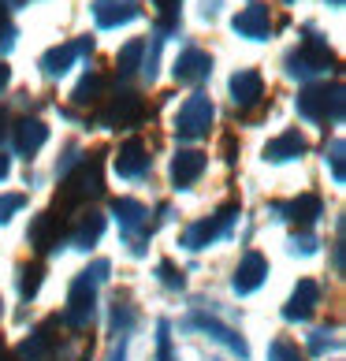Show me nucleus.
<instances>
[{"instance_id": "obj_17", "label": "nucleus", "mask_w": 346, "mask_h": 361, "mask_svg": "<svg viewBox=\"0 0 346 361\" xmlns=\"http://www.w3.org/2000/svg\"><path fill=\"white\" fill-rule=\"evenodd\" d=\"M101 231H104V216H101V212H82V220H78L75 231H71V246L89 250L101 238Z\"/></svg>"}, {"instance_id": "obj_19", "label": "nucleus", "mask_w": 346, "mask_h": 361, "mask_svg": "<svg viewBox=\"0 0 346 361\" xmlns=\"http://www.w3.org/2000/svg\"><path fill=\"white\" fill-rule=\"evenodd\" d=\"M302 153H305V138L298 135V130L279 135L276 142H268V149H264V157H268V160H290V157H302Z\"/></svg>"}, {"instance_id": "obj_5", "label": "nucleus", "mask_w": 346, "mask_h": 361, "mask_svg": "<svg viewBox=\"0 0 346 361\" xmlns=\"http://www.w3.org/2000/svg\"><path fill=\"white\" fill-rule=\"evenodd\" d=\"M209 123H212V104H209V97H202V93H194V97L179 109V116H175L179 138H197V135H205Z\"/></svg>"}, {"instance_id": "obj_32", "label": "nucleus", "mask_w": 346, "mask_h": 361, "mask_svg": "<svg viewBox=\"0 0 346 361\" xmlns=\"http://www.w3.org/2000/svg\"><path fill=\"white\" fill-rule=\"evenodd\" d=\"M298 250H302V253H313V250H316V238H313V235L295 238V253H298Z\"/></svg>"}, {"instance_id": "obj_10", "label": "nucleus", "mask_w": 346, "mask_h": 361, "mask_svg": "<svg viewBox=\"0 0 346 361\" xmlns=\"http://www.w3.org/2000/svg\"><path fill=\"white\" fill-rule=\"evenodd\" d=\"M93 16H97L101 26H119V23H130L138 16V4L135 0H97Z\"/></svg>"}, {"instance_id": "obj_35", "label": "nucleus", "mask_w": 346, "mask_h": 361, "mask_svg": "<svg viewBox=\"0 0 346 361\" xmlns=\"http://www.w3.org/2000/svg\"><path fill=\"white\" fill-rule=\"evenodd\" d=\"M8 168H11V164H8V157H0V179H8Z\"/></svg>"}, {"instance_id": "obj_12", "label": "nucleus", "mask_w": 346, "mask_h": 361, "mask_svg": "<svg viewBox=\"0 0 346 361\" xmlns=\"http://www.w3.org/2000/svg\"><path fill=\"white\" fill-rule=\"evenodd\" d=\"M268 26H272L268 8H261V4H249L246 11H238V16H235V30L242 37H264V34H268Z\"/></svg>"}, {"instance_id": "obj_16", "label": "nucleus", "mask_w": 346, "mask_h": 361, "mask_svg": "<svg viewBox=\"0 0 346 361\" xmlns=\"http://www.w3.org/2000/svg\"><path fill=\"white\" fill-rule=\"evenodd\" d=\"M45 138H49V130H45L42 119H23L16 127V149L19 153H37L45 145Z\"/></svg>"}, {"instance_id": "obj_15", "label": "nucleus", "mask_w": 346, "mask_h": 361, "mask_svg": "<svg viewBox=\"0 0 346 361\" xmlns=\"http://www.w3.org/2000/svg\"><path fill=\"white\" fill-rule=\"evenodd\" d=\"M30 243H34L37 250L60 246V216H56V212H42V216L34 220V227H30Z\"/></svg>"}, {"instance_id": "obj_34", "label": "nucleus", "mask_w": 346, "mask_h": 361, "mask_svg": "<svg viewBox=\"0 0 346 361\" xmlns=\"http://www.w3.org/2000/svg\"><path fill=\"white\" fill-rule=\"evenodd\" d=\"M112 361H127V346H123V343L116 346V354H112Z\"/></svg>"}, {"instance_id": "obj_14", "label": "nucleus", "mask_w": 346, "mask_h": 361, "mask_svg": "<svg viewBox=\"0 0 346 361\" xmlns=\"http://www.w3.org/2000/svg\"><path fill=\"white\" fill-rule=\"evenodd\" d=\"M231 93H235V104H242V109L257 104L261 93H264L261 75H257V71H238V75L231 78Z\"/></svg>"}, {"instance_id": "obj_2", "label": "nucleus", "mask_w": 346, "mask_h": 361, "mask_svg": "<svg viewBox=\"0 0 346 361\" xmlns=\"http://www.w3.org/2000/svg\"><path fill=\"white\" fill-rule=\"evenodd\" d=\"M101 186H104V183H101V160H97V157L82 160L75 176L63 179L60 202H63V209H68V205H82V202H89V197L101 194Z\"/></svg>"}, {"instance_id": "obj_13", "label": "nucleus", "mask_w": 346, "mask_h": 361, "mask_svg": "<svg viewBox=\"0 0 346 361\" xmlns=\"http://www.w3.org/2000/svg\"><path fill=\"white\" fill-rule=\"evenodd\" d=\"M202 171H205V153L186 149V153H179L175 160H171V183L175 186H190Z\"/></svg>"}, {"instance_id": "obj_6", "label": "nucleus", "mask_w": 346, "mask_h": 361, "mask_svg": "<svg viewBox=\"0 0 346 361\" xmlns=\"http://www.w3.org/2000/svg\"><path fill=\"white\" fill-rule=\"evenodd\" d=\"M264 276H268V261L261 257V253H246L242 261H238L235 269V290L238 294H249L264 283Z\"/></svg>"}, {"instance_id": "obj_21", "label": "nucleus", "mask_w": 346, "mask_h": 361, "mask_svg": "<svg viewBox=\"0 0 346 361\" xmlns=\"http://www.w3.org/2000/svg\"><path fill=\"white\" fill-rule=\"evenodd\" d=\"M116 216H119V224H123L127 238H135V231L145 224V205L135 202V197H119V202H116Z\"/></svg>"}, {"instance_id": "obj_26", "label": "nucleus", "mask_w": 346, "mask_h": 361, "mask_svg": "<svg viewBox=\"0 0 346 361\" xmlns=\"http://www.w3.org/2000/svg\"><path fill=\"white\" fill-rule=\"evenodd\" d=\"M37 283H42V269H37V264H26V269H23V279H19L23 298H30V294H37Z\"/></svg>"}, {"instance_id": "obj_8", "label": "nucleus", "mask_w": 346, "mask_h": 361, "mask_svg": "<svg viewBox=\"0 0 346 361\" xmlns=\"http://www.w3.org/2000/svg\"><path fill=\"white\" fill-rule=\"evenodd\" d=\"M316 302H321V287H316L313 279H302L298 290H295V298L287 302L283 317H287V320H305V317H313Z\"/></svg>"}, {"instance_id": "obj_37", "label": "nucleus", "mask_w": 346, "mask_h": 361, "mask_svg": "<svg viewBox=\"0 0 346 361\" xmlns=\"http://www.w3.org/2000/svg\"><path fill=\"white\" fill-rule=\"evenodd\" d=\"M0 361H11V357H8V346H4V343H0Z\"/></svg>"}, {"instance_id": "obj_24", "label": "nucleus", "mask_w": 346, "mask_h": 361, "mask_svg": "<svg viewBox=\"0 0 346 361\" xmlns=\"http://www.w3.org/2000/svg\"><path fill=\"white\" fill-rule=\"evenodd\" d=\"M101 86H104V78H101V75H86L82 82H78V90H75V101H78V104H89V101H97Z\"/></svg>"}, {"instance_id": "obj_20", "label": "nucleus", "mask_w": 346, "mask_h": 361, "mask_svg": "<svg viewBox=\"0 0 346 361\" xmlns=\"http://www.w3.org/2000/svg\"><path fill=\"white\" fill-rule=\"evenodd\" d=\"M86 49H93V42H89V37H86V42H78V45L52 49V52H49V56H45L42 63H45V71H49V75H63V71L71 68V60L78 56V52H86Z\"/></svg>"}, {"instance_id": "obj_3", "label": "nucleus", "mask_w": 346, "mask_h": 361, "mask_svg": "<svg viewBox=\"0 0 346 361\" xmlns=\"http://www.w3.org/2000/svg\"><path fill=\"white\" fill-rule=\"evenodd\" d=\"M235 216H238V205H223L216 216L190 224V227H186V235H183V246H186V250H205L209 243H216L220 235H228V231H231Z\"/></svg>"}, {"instance_id": "obj_11", "label": "nucleus", "mask_w": 346, "mask_h": 361, "mask_svg": "<svg viewBox=\"0 0 346 361\" xmlns=\"http://www.w3.org/2000/svg\"><path fill=\"white\" fill-rule=\"evenodd\" d=\"M194 324H197V328H205L209 336H212V339H220L223 346H231V350H235L238 357H246V354H249V346H246V339L238 336L235 328H228V324H220L216 317H194Z\"/></svg>"}, {"instance_id": "obj_33", "label": "nucleus", "mask_w": 346, "mask_h": 361, "mask_svg": "<svg viewBox=\"0 0 346 361\" xmlns=\"http://www.w3.org/2000/svg\"><path fill=\"white\" fill-rule=\"evenodd\" d=\"M0 34H4V42H11V23H8L4 11H0Z\"/></svg>"}, {"instance_id": "obj_39", "label": "nucleus", "mask_w": 346, "mask_h": 361, "mask_svg": "<svg viewBox=\"0 0 346 361\" xmlns=\"http://www.w3.org/2000/svg\"><path fill=\"white\" fill-rule=\"evenodd\" d=\"M0 310H4V302H0Z\"/></svg>"}, {"instance_id": "obj_23", "label": "nucleus", "mask_w": 346, "mask_h": 361, "mask_svg": "<svg viewBox=\"0 0 346 361\" xmlns=\"http://www.w3.org/2000/svg\"><path fill=\"white\" fill-rule=\"evenodd\" d=\"M49 328H52V324L37 328L34 336L19 346V357H23V361H45V354L52 350V336H49Z\"/></svg>"}, {"instance_id": "obj_27", "label": "nucleus", "mask_w": 346, "mask_h": 361, "mask_svg": "<svg viewBox=\"0 0 346 361\" xmlns=\"http://www.w3.org/2000/svg\"><path fill=\"white\" fill-rule=\"evenodd\" d=\"M112 324L119 328V336H123V331L135 324V310H130V305H119L116 302V310H112Z\"/></svg>"}, {"instance_id": "obj_38", "label": "nucleus", "mask_w": 346, "mask_h": 361, "mask_svg": "<svg viewBox=\"0 0 346 361\" xmlns=\"http://www.w3.org/2000/svg\"><path fill=\"white\" fill-rule=\"evenodd\" d=\"M4 123H8V119H4V112H0V138H4Z\"/></svg>"}, {"instance_id": "obj_22", "label": "nucleus", "mask_w": 346, "mask_h": 361, "mask_svg": "<svg viewBox=\"0 0 346 361\" xmlns=\"http://www.w3.org/2000/svg\"><path fill=\"white\" fill-rule=\"evenodd\" d=\"M279 209H283V205H279ZM283 212H290V220H295V224L309 227L316 216H321V197H316V194H302L298 202H290Z\"/></svg>"}, {"instance_id": "obj_28", "label": "nucleus", "mask_w": 346, "mask_h": 361, "mask_svg": "<svg viewBox=\"0 0 346 361\" xmlns=\"http://www.w3.org/2000/svg\"><path fill=\"white\" fill-rule=\"evenodd\" d=\"M156 346H161V354H156V361H175V357H171V331H168V324L156 328Z\"/></svg>"}, {"instance_id": "obj_36", "label": "nucleus", "mask_w": 346, "mask_h": 361, "mask_svg": "<svg viewBox=\"0 0 346 361\" xmlns=\"http://www.w3.org/2000/svg\"><path fill=\"white\" fill-rule=\"evenodd\" d=\"M4 86H8V68L0 63V90H4Z\"/></svg>"}, {"instance_id": "obj_1", "label": "nucleus", "mask_w": 346, "mask_h": 361, "mask_svg": "<svg viewBox=\"0 0 346 361\" xmlns=\"http://www.w3.org/2000/svg\"><path fill=\"white\" fill-rule=\"evenodd\" d=\"M104 276H109V261H97L71 283V298H68V310H63V324L68 328H86L93 320V287Z\"/></svg>"}, {"instance_id": "obj_4", "label": "nucleus", "mask_w": 346, "mask_h": 361, "mask_svg": "<svg viewBox=\"0 0 346 361\" xmlns=\"http://www.w3.org/2000/svg\"><path fill=\"white\" fill-rule=\"evenodd\" d=\"M298 112L305 119H316V123H324V119H339L342 116V90H305L298 97Z\"/></svg>"}, {"instance_id": "obj_29", "label": "nucleus", "mask_w": 346, "mask_h": 361, "mask_svg": "<svg viewBox=\"0 0 346 361\" xmlns=\"http://www.w3.org/2000/svg\"><path fill=\"white\" fill-rule=\"evenodd\" d=\"M331 171H335V183H342V142H331Z\"/></svg>"}, {"instance_id": "obj_9", "label": "nucleus", "mask_w": 346, "mask_h": 361, "mask_svg": "<svg viewBox=\"0 0 346 361\" xmlns=\"http://www.w3.org/2000/svg\"><path fill=\"white\" fill-rule=\"evenodd\" d=\"M209 68H212L209 52H202V49H186L183 56L175 60V78H179V82H202V78L209 75Z\"/></svg>"}, {"instance_id": "obj_7", "label": "nucleus", "mask_w": 346, "mask_h": 361, "mask_svg": "<svg viewBox=\"0 0 346 361\" xmlns=\"http://www.w3.org/2000/svg\"><path fill=\"white\" fill-rule=\"evenodd\" d=\"M116 171L123 179L145 176V171H149V153H145V145L142 142H127L123 149H119V157H116Z\"/></svg>"}, {"instance_id": "obj_40", "label": "nucleus", "mask_w": 346, "mask_h": 361, "mask_svg": "<svg viewBox=\"0 0 346 361\" xmlns=\"http://www.w3.org/2000/svg\"><path fill=\"white\" fill-rule=\"evenodd\" d=\"M335 4H342V0H335Z\"/></svg>"}, {"instance_id": "obj_25", "label": "nucleus", "mask_w": 346, "mask_h": 361, "mask_svg": "<svg viewBox=\"0 0 346 361\" xmlns=\"http://www.w3.org/2000/svg\"><path fill=\"white\" fill-rule=\"evenodd\" d=\"M268 361H305V357L298 354V346L290 339H276L272 350H268Z\"/></svg>"}, {"instance_id": "obj_31", "label": "nucleus", "mask_w": 346, "mask_h": 361, "mask_svg": "<svg viewBox=\"0 0 346 361\" xmlns=\"http://www.w3.org/2000/svg\"><path fill=\"white\" fill-rule=\"evenodd\" d=\"M16 209H23V197H19V194L4 197V202H0V224H4V220H8V216H11V212H16Z\"/></svg>"}, {"instance_id": "obj_30", "label": "nucleus", "mask_w": 346, "mask_h": 361, "mask_svg": "<svg viewBox=\"0 0 346 361\" xmlns=\"http://www.w3.org/2000/svg\"><path fill=\"white\" fill-rule=\"evenodd\" d=\"M161 276H164L168 287H183V272H175V264H171V261L161 264Z\"/></svg>"}, {"instance_id": "obj_18", "label": "nucleus", "mask_w": 346, "mask_h": 361, "mask_svg": "<svg viewBox=\"0 0 346 361\" xmlns=\"http://www.w3.org/2000/svg\"><path fill=\"white\" fill-rule=\"evenodd\" d=\"M142 116V104L138 97H130V93H123V97L112 101V109L104 112V123L109 127H123V123H135V119Z\"/></svg>"}]
</instances>
